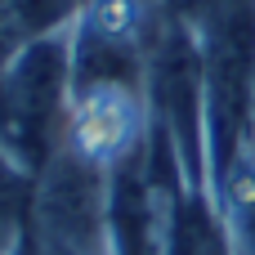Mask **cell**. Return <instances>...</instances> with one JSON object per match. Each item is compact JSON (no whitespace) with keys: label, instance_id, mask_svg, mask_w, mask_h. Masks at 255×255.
<instances>
[{"label":"cell","instance_id":"6da1fadb","mask_svg":"<svg viewBox=\"0 0 255 255\" xmlns=\"http://www.w3.org/2000/svg\"><path fill=\"white\" fill-rule=\"evenodd\" d=\"M72 121V27L27 40L0 67V152L36 179Z\"/></svg>","mask_w":255,"mask_h":255},{"label":"cell","instance_id":"7a4b0ae2","mask_svg":"<svg viewBox=\"0 0 255 255\" xmlns=\"http://www.w3.org/2000/svg\"><path fill=\"white\" fill-rule=\"evenodd\" d=\"M202 81H206V170L224 184L247 148L255 112V0L202 4Z\"/></svg>","mask_w":255,"mask_h":255},{"label":"cell","instance_id":"3957f363","mask_svg":"<svg viewBox=\"0 0 255 255\" xmlns=\"http://www.w3.org/2000/svg\"><path fill=\"white\" fill-rule=\"evenodd\" d=\"M224 197V233H229V255H255V166L242 157L220 184Z\"/></svg>","mask_w":255,"mask_h":255},{"label":"cell","instance_id":"277c9868","mask_svg":"<svg viewBox=\"0 0 255 255\" xmlns=\"http://www.w3.org/2000/svg\"><path fill=\"white\" fill-rule=\"evenodd\" d=\"M9 4L22 22L27 40H36V36H49V31H67L90 0H9Z\"/></svg>","mask_w":255,"mask_h":255},{"label":"cell","instance_id":"5b68a950","mask_svg":"<svg viewBox=\"0 0 255 255\" xmlns=\"http://www.w3.org/2000/svg\"><path fill=\"white\" fill-rule=\"evenodd\" d=\"M22 45H27V31H22V22H18L13 4H9V0H0V67L18 54Z\"/></svg>","mask_w":255,"mask_h":255},{"label":"cell","instance_id":"8992f818","mask_svg":"<svg viewBox=\"0 0 255 255\" xmlns=\"http://www.w3.org/2000/svg\"><path fill=\"white\" fill-rule=\"evenodd\" d=\"M45 255H63V251H45Z\"/></svg>","mask_w":255,"mask_h":255},{"label":"cell","instance_id":"52a82bcc","mask_svg":"<svg viewBox=\"0 0 255 255\" xmlns=\"http://www.w3.org/2000/svg\"><path fill=\"white\" fill-rule=\"evenodd\" d=\"M251 126H255V112H251Z\"/></svg>","mask_w":255,"mask_h":255}]
</instances>
